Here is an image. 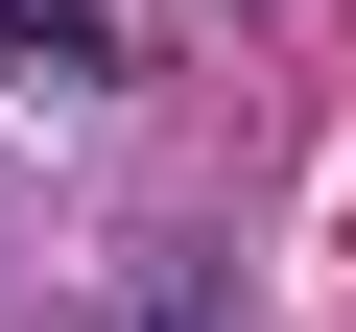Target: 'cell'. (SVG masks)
Wrapping results in <instances>:
<instances>
[{"label": "cell", "instance_id": "1", "mask_svg": "<svg viewBox=\"0 0 356 332\" xmlns=\"http://www.w3.org/2000/svg\"><path fill=\"white\" fill-rule=\"evenodd\" d=\"M143 332H214V308H143Z\"/></svg>", "mask_w": 356, "mask_h": 332}]
</instances>
